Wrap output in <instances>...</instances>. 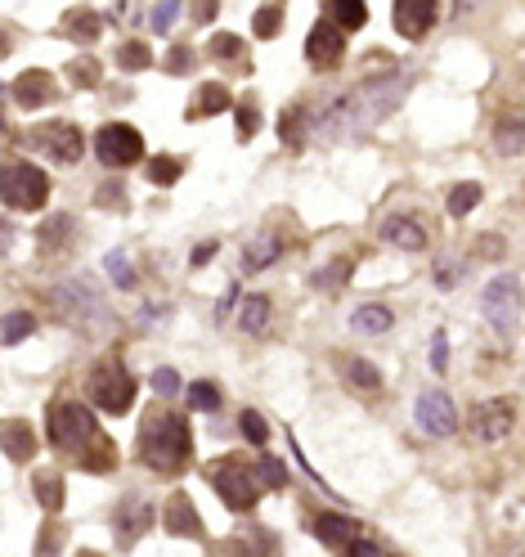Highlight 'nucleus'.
Segmentation results:
<instances>
[{
  "label": "nucleus",
  "mask_w": 525,
  "mask_h": 557,
  "mask_svg": "<svg viewBox=\"0 0 525 557\" xmlns=\"http://www.w3.org/2000/svg\"><path fill=\"white\" fill-rule=\"evenodd\" d=\"M400 100H404V77L400 72L360 81L355 90H346V95H337L328 104V112L315 121V135H323V140H355V135L373 131Z\"/></svg>",
  "instance_id": "nucleus-1"
},
{
  "label": "nucleus",
  "mask_w": 525,
  "mask_h": 557,
  "mask_svg": "<svg viewBox=\"0 0 525 557\" xmlns=\"http://www.w3.org/2000/svg\"><path fill=\"white\" fill-rule=\"evenodd\" d=\"M189 449H194V436H189V423H184L180 414L153 409V414L144 418V427H140V458H144L153 472H162V477L180 472L184 458H189Z\"/></svg>",
  "instance_id": "nucleus-2"
},
{
  "label": "nucleus",
  "mask_w": 525,
  "mask_h": 557,
  "mask_svg": "<svg viewBox=\"0 0 525 557\" xmlns=\"http://www.w3.org/2000/svg\"><path fill=\"white\" fill-rule=\"evenodd\" d=\"M50 441L58 449H68L77 463L100 446V427H95V414L77 400H54L50 405Z\"/></svg>",
  "instance_id": "nucleus-3"
},
{
  "label": "nucleus",
  "mask_w": 525,
  "mask_h": 557,
  "mask_svg": "<svg viewBox=\"0 0 525 557\" xmlns=\"http://www.w3.org/2000/svg\"><path fill=\"white\" fill-rule=\"evenodd\" d=\"M207 481L215 486V495L229 503L234 512H247L265 490L261 468H257V463H243V458H215L207 468Z\"/></svg>",
  "instance_id": "nucleus-4"
},
{
  "label": "nucleus",
  "mask_w": 525,
  "mask_h": 557,
  "mask_svg": "<svg viewBox=\"0 0 525 557\" xmlns=\"http://www.w3.org/2000/svg\"><path fill=\"white\" fill-rule=\"evenodd\" d=\"M0 189H5V207H14V212H37V207H46V198H50V175L41 167H32V163H9Z\"/></svg>",
  "instance_id": "nucleus-5"
},
{
  "label": "nucleus",
  "mask_w": 525,
  "mask_h": 557,
  "mask_svg": "<svg viewBox=\"0 0 525 557\" xmlns=\"http://www.w3.org/2000/svg\"><path fill=\"white\" fill-rule=\"evenodd\" d=\"M86 387H90L95 405H100L104 414H126V409H131V400H135V378L121 369V360H104V364H95V369H90V378H86Z\"/></svg>",
  "instance_id": "nucleus-6"
},
{
  "label": "nucleus",
  "mask_w": 525,
  "mask_h": 557,
  "mask_svg": "<svg viewBox=\"0 0 525 557\" xmlns=\"http://www.w3.org/2000/svg\"><path fill=\"white\" fill-rule=\"evenodd\" d=\"M480 306H485V320L494 324V333H512L517 324H521V283L512 275H499L485 283V297H480Z\"/></svg>",
  "instance_id": "nucleus-7"
},
{
  "label": "nucleus",
  "mask_w": 525,
  "mask_h": 557,
  "mask_svg": "<svg viewBox=\"0 0 525 557\" xmlns=\"http://www.w3.org/2000/svg\"><path fill=\"white\" fill-rule=\"evenodd\" d=\"M95 153H100L104 167H135L144 158V135L126 121H108L95 135Z\"/></svg>",
  "instance_id": "nucleus-8"
},
{
  "label": "nucleus",
  "mask_w": 525,
  "mask_h": 557,
  "mask_svg": "<svg viewBox=\"0 0 525 557\" xmlns=\"http://www.w3.org/2000/svg\"><path fill=\"white\" fill-rule=\"evenodd\" d=\"M32 144L46 158L63 163V167L81 163V153H86V140H81V131L72 121H41V126H32Z\"/></svg>",
  "instance_id": "nucleus-9"
},
{
  "label": "nucleus",
  "mask_w": 525,
  "mask_h": 557,
  "mask_svg": "<svg viewBox=\"0 0 525 557\" xmlns=\"http://www.w3.org/2000/svg\"><path fill=\"white\" fill-rule=\"evenodd\" d=\"M153 526V503L144 495H126V499L112 508V535L121 549H135V540H144Z\"/></svg>",
  "instance_id": "nucleus-10"
},
{
  "label": "nucleus",
  "mask_w": 525,
  "mask_h": 557,
  "mask_svg": "<svg viewBox=\"0 0 525 557\" xmlns=\"http://www.w3.org/2000/svg\"><path fill=\"white\" fill-rule=\"evenodd\" d=\"M414 414H418V427L426 432V436H454V427H458L454 400H449L445 391H422Z\"/></svg>",
  "instance_id": "nucleus-11"
},
{
  "label": "nucleus",
  "mask_w": 525,
  "mask_h": 557,
  "mask_svg": "<svg viewBox=\"0 0 525 557\" xmlns=\"http://www.w3.org/2000/svg\"><path fill=\"white\" fill-rule=\"evenodd\" d=\"M341 50H346L341 27L328 23V18H319L315 27H310V37H306V58L319 63V68H332V63H341Z\"/></svg>",
  "instance_id": "nucleus-12"
},
{
  "label": "nucleus",
  "mask_w": 525,
  "mask_h": 557,
  "mask_svg": "<svg viewBox=\"0 0 525 557\" xmlns=\"http://www.w3.org/2000/svg\"><path fill=\"white\" fill-rule=\"evenodd\" d=\"M54 301H58V310H63V315H72V320H86V315H104L108 320V306L95 297V288H90V283H58Z\"/></svg>",
  "instance_id": "nucleus-13"
},
{
  "label": "nucleus",
  "mask_w": 525,
  "mask_h": 557,
  "mask_svg": "<svg viewBox=\"0 0 525 557\" xmlns=\"http://www.w3.org/2000/svg\"><path fill=\"white\" fill-rule=\"evenodd\" d=\"M166 531L175 535V540H203V517H198V508L189 495H171L166 499Z\"/></svg>",
  "instance_id": "nucleus-14"
},
{
  "label": "nucleus",
  "mask_w": 525,
  "mask_h": 557,
  "mask_svg": "<svg viewBox=\"0 0 525 557\" xmlns=\"http://www.w3.org/2000/svg\"><path fill=\"white\" fill-rule=\"evenodd\" d=\"M512 423H517V414H512L508 400H489V405L476 409V436L480 441H503L512 432Z\"/></svg>",
  "instance_id": "nucleus-15"
},
{
  "label": "nucleus",
  "mask_w": 525,
  "mask_h": 557,
  "mask_svg": "<svg viewBox=\"0 0 525 557\" xmlns=\"http://www.w3.org/2000/svg\"><path fill=\"white\" fill-rule=\"evenodd\" d=\"M431 23H436V5H431V0H400V5H395V27H400V37L422 41Z\"/></svg>",
  "instance_id": "nucleus-16"
},
{
  "label": "nucleus",
  "mask_w": 525,
  "mask_h": 557,
  "mask_svg": "<svg viewBox=\"0 0 525 557\" xmlns=\"http://www.w3.org/2000/svg\"><path fill=\"white\" fill-rule=\"evenodd\" d=\"M14 100L23 104V109H41V104H50L54 100V81H50V72H41V68H32V72H23L14 86Z\"/></svg>",
  "instance_id": "nucleus-17"
},
{
  "label": "nucleus",
  "mask_w": 525,
  "mask_h": 557,
  "mask_svg": "<svg viewBox=\"0 0 525 557\" xmlns=\"http://www.w3.org/2000/svg\"><path fill=\"white\" fill-rule=\"evenodd\" d=\"M382 238L391 247H400V252H422L426 247V229L418 221H409V216H386L382 221Z\"/></svg>",
  "instance_id": "nucleus-18"
},
{
  "label": "nucleus",
  "mask_w": 525,
  "mask_h": 557,
  "mask_svg": "<svg viewBox=\"0 0 525 557\" xmlns=\"http://www.w3.org/2000/svg\"><path fill=\"white\" fill-rule=\"evenodd\" d=\"M315 535L323 544H355L360 540V521L355 517H341V512H319Z\"/></svg>",
  "instance_id": "nucleus-19"
},
{
  "label": "nucleus",
  "mask_w": 525,
  "mask_h": 557,
  "mask_svg": "<svg viewBox=\"0 0 525 557\" xmlns=\"http://www.w3.org/2000/svg\"><path fill=\"white\" fill-rule=\"evenodd\" d=\"M63 32H68L77 46H90L95 37H104V18H100L95 9H68V18H63Z\"/></svg>",
  "instance_id": "nucleus-20"
},
{
  "label": "nucleus",
  "mask_w": 525,
  "mask_h": 557,
  "mask_svg": "<svg viewBox=\"0 0 525 557\" xmlns=\"http://www.w3.org/2000/svg\"><path fill=\"white\" fill-rule=\"evenodd\" d=\"M395 324V315L382 306V301H368V306H355V315H351V329L364 337H382L386 329Z\"/></svg>",
  "instance_id": "nucleus-21"
},
{
  "label": "nucleus",
  "mask_w": 525,
  "mask_h": 557,
  "mask_svg": "<svg viewBox=\"0 0 525 557\" xmlns=\"http://www.w3.org/2000/svg\"><path fill=\"white\" fill-rule=\"evenodd\" d=\"M5 454H9L14 463H32V454H37V436H32V427H27V423H18V418H9V423H5Z\"/></svg>",
  "instance_id": "nucleus-22"
},
{
  "label": "nucleus",
  "mask_w": 525,
  "mask_h": 557,
  "mask_svg": "<svg viewBox=\"0 0 525 557\" xmlns=\"http://www.w3.org/2000/svg\"><path fill=\"white\" fill-rule=\"evenodd\" d=\"M278 257H283V243H278L274 234H265V238H257V243L243 247V270L257 275V270H265V266H274Z\"/></svg>",
  "instance_id": "nucleus-23"
},
{
  "label": "nucleus",
  "mask_w": 525,
  "mask_h": 557,
  "mask_svg": "<svg viewBox=\"0 0 525 557\" xmlns=\"http://www.w3.org/2000/svg\"><path fill=\"white\" fill-rule=\"evenodd\" d=\"M306 135H310V112L301 109V104H297V109H288L283 117H278V140H283V144L301 149V144H306Z\"/></svg>",
  "instance_id": "nucleus-24"
},
{
  "label": "nucleus",
  "mask_w": 525,
  "mask_h": 557,
  "mask_svg": "<svg viewBox=\"0 0 525 557\" xmlns=\"http://www.w3.org/2000/svg\"><path fill=\"white\" fill-rule=\"evenodd\" d=\"M229 109V90L220 86V81H211V86H203L198 95H194V104H189V117L198 121V117H215V112Z\"/></svg>",
  "instance_id": "nucleus-25"
},
{
  "label": "nucleus",
  "mask_w": 525,
  "mask_h": 557,
  "mask_svg": "<svg viewBox=\"0 0 525 557\" xmlns=\"http://www.w3.org/2000/svg\"><path fill=\"white\" fill-rule=\"evenodd\" d=\"M521 144H525L521 117H499V121H494V149H499V153H521Z\"/></svg>",
  "instance_id": "nucleus-26"
},
{
  "label": "nucleus",
  "mask_w": 525,
  "mask_h": 557,
  "mask_svg": "<svg viewBox=\"0 0 525 557\" xmlns=\"http://www.w3.org/2000/svg\"><path fill=\"white\" fill-rule=\"evenodd\" d=\"M238 329L252 337H261L269 329V297H247L243 310H238Z\"/></svg>",
  "instance_id": "nucleus-27"
},
{
  "label": "nucleus",
  "mask_w": 525,
  "mask_h": 557,
  "mask_svg": "<svg viewBox=\"0 0 525 557\" xmlns=\"http://www.w3.org/2000/svg\"><path fill=\"white\" fill-rule=\"evenodd\" d=\"M328 23H337L341 32H355V27L368 23V9L360 0H332V5H328Z\"/></svg>",
  "instance_id": "nucleus-28"
},
{
  "label": "nucleus",
  "mask_w": 525,
  "mask_h": 557,
  "mask_svg": "<svg viewBox=\"0 0 525 557\" xmlns=\"http://www.w3.org/2000/svg\"><path fill=\"white\" fill-rule=\"evenodd\" d=\"M32 490H37V499L46 512H58L63 508V481H58V472H37L32 477Z\"/></svg>",
  "instance_id": "nucleus-29"
},
{
  "label": "nucleus",
  "mask_w": 525,
  "mask_h": 557,
  "mask_svg": "<svg viewBox=\"0 0 525 557\" xmlns=\"http://www.w3.org/2000/svg\"><path fill=\"white\" fill-rule=\"evenodd\" d=\"M346 383L368 391V395H377V391H382V373H377L368 360H346Z\"/></svg>",
  "instance_id": "nucleus-30"
},
{
  "label": "nucleus",
  "mask_w": 525,
  "mask_h": 557,
  "mask_svg": "<svg viewBox=\"0 0 525 557\" xmlns=\"http://www.w3.org/2000/svg\"><path fill=\"white\" fill-rule=\"evenodd\" d=\"M68 234H72V216H54V221L41 225L37 243H41V252H46V257H54V252H58V243H63Z\"/></svg>",
  "instance_id": "nucleus-31"
},
{
  "label": "nucleus",
  "mask_w": 525,
  "mask_h": 557,
  "mask_svg": "<svg viewBox=\"0 0 525 557\" xmlns=\"http://www.w3.org/2000/svg\"><path fill=\"white\" fill-rule=\"evenodd\" d=\"M351 270H355V266H351V261L341 257V261H332V266L315 270V278H310V283H315V288H323V292H337V288H341V283L351 278Z\"/></svg>",
  "instance_id": "nucleus-32"
},
{
  "label": "nucleus",
  "mask_w": 525,
  "mask_h": 557,
  "mask_svg": "<svg viewBox=\"0 0 525 557\" xmlns=\"http://www.w3.org/2000/svg\"><path fill=\"white\" fill-rule=\"evenodd\" d=\"M104 270H108V278H112L117 288H126V292L140 283V278H135V270H131V261H126V252H108V257H104Z\"/></svg>",
  "instance_id": "nucleus-33"
},
{
  "label": "nucleus",
  "mask_w": 525,
  "mask_h": 557,
  "mask_svg": "<svg viewBox=\"0 0 525 557\" xmlns=\"http://www.w3.org/2000/svg\"><path fill=\"white\" fill-rule=\"evenodd\" d=\"M180 171H184V163H180V158L162 153V158H153V163H149V180L166 189V184H175V180H180Z\"/></svg>",
  "instance_id": "nucleus-34"
},
{
  "label": "nucleus",
  "mask_w": 525,
  "mask_h": 557,
  "mask_svg": "<svg viewBox=\"0 0 525 557\" xmlns=\"http://www.w3.org/2000/svg\"><path fill=\"white\" fill-rule=\"evenodd\" d=\"M27 333H37V315H27V310H14L9 320H5V346H18Z\"/></svg>",
  "instance_id": "nucleus-35"
},
{
  "label": "nucleus",
  "mask_w": 525,
  "mask_h": 557,
  "mask_svg": "<svg viewBox=\"0 0 525 557\" xmlns=\"http://www.w3.org/2000/svg\"><path fill=\"white\" fill-rule=\"evenodd\" d=\"M117 63H121L126 72H140V68H149V63H153V55H149V46H144V41H126V46L117 50Z\"/></svg>",
  "instance_id": "nucleus-36"
},
{
  "label": "nucleus",
  "mask_w": 525,
  "mask_h": 557,
  "mask_svg": "<svg viewBox=\"0 0 525 557\" xmlns=\"http://www.w3.org/2000/svg\"><path fill=\"white\" fill-rule=\"evenodd\" d=\"M476 203H480V184H472V180H467V184H458V189L449 194V216H467Z\"/></svg>",
  "instance_id": "nucleus-37"
},
{
  "label": "nucleus",
  "mask_w": 525,
  "mask_h": 557,
  "mask_svg": "<svg viewBox=\"0 0 525 557\" xmlns=\"http://www.w3.org/2000/svg\"><path fill=\"white\" fill-rule=\"evenodd\" d=\"M189 409H203V414L220 409V387L215 383H194L189 387Z\"/></svg>",
  "instance_id": "nucleus-38"
},
{
  "label": "nucleus",
  "mask_w": 525,
  "mask_h": 557,
  "mask_svg": "<svg viewBox=\"0 0 525 557\" xmlns=\"http://www.w3.org/2000/svg\"><path fill=\"white\" fill-rule=\"evenodd\" d=\"M207 55L211 58H238V55H243V37H234V32H220V37H211V41H207Z\"/></svg>",
  "instance_id": "nucleus-39"
},
{
  "label": "nucleus",
  "mask_w": 525,
  "mask_h": 557,
  "mask_svg": "<svg viewBox=\"0 0 525 557\" xmlns=\"http://www.w3.org/2000/svg\"><path fill=\"white\" fill-rule=\"evenodd\" d=\"M278 23H283V5H265V9H257V18H252V32L257 37H274Z\"/></svg>",
  "instance_id": "nucleus-40"
},
{
  "label": "nucleus",
  "mask_w": 525,
  "mask_h": 557,
  "mask_svg": "<svg viewBox=\"0 0 525 557\" xmlns=\"http://www.w3.org/2000/svg\"><path fill=\"white\" fill-rule=\"evenodd\" d=\"M238 427H243V436H247L252 446H265V441H269V427H265V418L257 414V409H243Z\"/></svg>",
  "instance_id": "nucleus-41"
},
{
  "label": "nucleus",
  "mask_w": 525,
  "mask_h": 557,
  "mask_svg": "<svg viewBox=\"0 0 525 557\" xmlns=\"http://www.w3.org/2000/svg\"><path fill=\"white\" fill-rule=\"evenodd\" d=\"M257 468H261L265 490H278V486H288V468H283L278 458H269V454H265V458H261V463H257Z\"/></svg>",
  "instance_id": "nucleus-42"
},
{
  "label": "nucleus",
  "mask_w": 525,
  "mask_h": 557,
  "mask_svg": "<svg viewBox=\"0 0 525 557\" xmlns=\"http://www.w3.org/2000/svg\"><path fill=\"white\" fill-rule=\"evenodd\" d=\"M234 121H238V135H243V140H252V135L261 131V112L252 109V104H238V109H234Z\"/></svg>",
  "instance_id": "nucleus-43"
},
{
  "label": "nucleus",
  "mask_w": 525,
  "mask_h": 557,
  "mask_svg": "<svg viewBox=\"0 0 525 557\" xmlns=\"http://www.w3.org/2000/svg\"><path fill=\"white\" fill-rule=\"evenodd\" d=\"M431 369H436V373L449 369V337L440 333V329H436V337H431Z\"/></svg>",
  "instance_id": "nucleus-44"
},
{
  "label": "nucleus",
  "mask_w": 525,
  "mask_h": 557,
  "mask_svg": "<svg viewBox=\"0 0 525 557\" xmlns=\"http://www.w3.org/2000/svg\"><path fill=\"white\" fill-rule=\"evenodd\" d=\"M153 391L158 395H180V373L175 369H158L153 373Z\"/></svg>",
  "instance_id": "nucleus-45"
},
{
  "label": "nucleus",
  "mask_w": 525,
  "mask_h": 557,
  "mask_svg": "<svg viewBox=\"0 0 525 557\" xmlns=\"http://www.w3.org/2000/svg\"><path fill=\"white\" fill-rule=\"evenodd\" d=\"M58 540H63V526H58V521H46V531H41V549H37V557H54V549H58Z\"/></svg>",
  "instance_id": "nucleus-46"
},
{
  "label": "nucleus",
  "mask_w": 525,
  "mask_h": 557,
  "mask_svg": "<svg viewBox=\"0 0 525 557\" xmlns=\"http://www.w3.org/2000/svg\"><path fill=\"white\" fill-rule=\"evenodd\" d=\"M166 68H171V72H189V68H194V50H189V46H171Z\"/></svg>",
  "instance_id": "nucleus-47"
},
{
  "label": "nucleus",
  "mask_w": 525,
  "mask_h": 557,
  "mask_svg": "<svg viewBox=\"0 0 525 557\" xmlns=\"http://www.w3.org/2000/svg\"><path fill=\"white\" fill-rule=\"evenodd\" d=\"M72 81H77V86H95V81H100V68H95L90 58H81V63L72 68Z\"/></svg>",
  "instance_id": "nucleus-48"
},
{
  "label": "nucleus",
  "mask_w": 525,
  "mask_h": 557,
  "mask_svg": "<svg viewBox=\"0 0 525 557\" xmlns=\"http://www.w3.org/2000/svg\"><path fill=\"white\" fill-rule=\"evenodd\" d=\"M175 18H180V5H175V0H166L158 14H153V27H158V32H166V27H171Z\"/></svg>",
  "instance_id": "nucleus-49"
},
{
  "label": "nucleus",
  "mask_w": 525,
  "mask_h": 557,
  "mask_svg": "<svg viewBox=\"0 0 525 557\" xmlns=\"http://www.w3.org/2000/svg\"><path fill=\"white\" fill-rule=\"evenodd\" d=\"M211 257H215V243H198V247H194V257H189V261H194V266H207Z\"/></svg>",
  "instance_id": "nucleus-50"
},
{
  "label": "nucleus",
  "mask_w": 525,
  "mask_h": 557,
  "mask_svg": "<svg viewBox=\"0 0 525 557\" xmlns=\"http://www.w3.org/2000/svg\"><path fill=\"white\" fill-rule=\"evenodd\" d=\"M100 203H108V207H121V184H108V189H100Z\"/></svg>",
  "instance_id": "nucleus-51"
},
{
  "label": "nucleus",
  "mask_w": 525,
  "mask_h": 557,
  "mask_svg": "<svg viewBox=\"0 0 525 557\" xmlns=\"http://www.w3.org/2000/svg\"><path fill=\"white\" fill-rule=\"evenodd\" d=\"M351 557H377V549L364 544V540H355V544H351Z\"/></svg>",
  "instance_id": "nucleus-52"
},
{
  "label": "nucleus",
  "mask_w": 525,
  "mask_h": 557,
  "mask_svg": "<svg viewBox=\"0 0 525 557\" xmlns=\"http://www.w3.org/2000/svg\"><path fill=\"white\" fill-rule=\"evenodd\" d=\"M77 557H100V553H90V549H81V553H77Z\"/></svg>",
  "instance_id": "nucleus-53"
}]
</instances>
